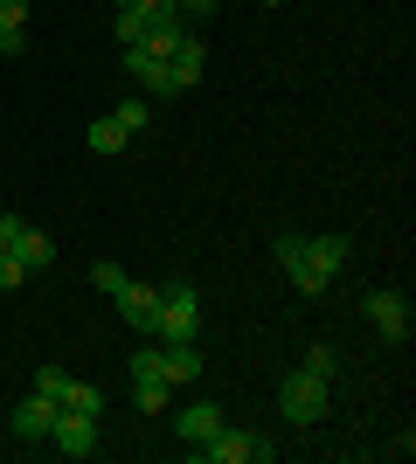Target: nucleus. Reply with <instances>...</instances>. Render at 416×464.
<instances>
[{
  "label": "nucleus",
  "instance_id": "nucleus-1",
  "mask_svg": "<svg viewBox=\"0 0 416 464\" xmlns=\"http://www.w3.org/2000/svg\"><path fill=\"white\" fill-rule=\"evenodd\" d=\"M277 409H285V423H319L326 409H334V382H319L313 368H298V374H285V395H277Z\"/></svg>",
  "mask_w": 416,
  "mask_h": 464
},
{
  "label": "nucleus",
  "instance_id": "nucleus-2",
  "mask_svg": "<svg viewBox=\"0 0 416 464\" xmlns=\"http://www.w3.org/2000/svg\"><path fill=\"white\" fill-rule=\"evenodd\" d=\"M195 458L201 464H264V458H277V444H271V437H250V430H229V423H222L208 444H195Z\"/></svg>",
  "mask_w": 416,
  "mask_h": 464
},
{
  "label": "nucleus",
  "instance_id": "nucleus-3",
  "mask_svg": "<svg viewBox=\"0 0 416 464\" xmlns=\"http://www.w3.org/2000/svg\"><path fill=\"white\" fill-rule=\"evenodd\" d=\"M201 326V298L188 285H160V312H153V340H195Z\"/></svg>",
  "mask_w": 416,
  "mask_h": 464
},
{
  "label": "nucleus",
  "instance_id": "nucleus-4",
  "mask_svg": "<svg viewBox=\"0 0 416 464\" xmlns=\"http://www.w3.org/2000/svg\"><path fill=\"white\" fill-rule=\"evenodd\" d=\"M361 312H368V326L382 333V340H410V326H416V305L410 298H402V291H368V298H361Z\"/></svg>",
  "mask_w": 416,
  "mask_h": 464
},
{
  "label": "nucleus",
  "instance_id": "nucleus-5",
  "mask_svg": "<svg viewBox=\"0 0 416 464\" xmlns=\"http://www.w3.org/2000/svg\"><path fill=\"white\" fill-rule=\"evenodd\" d=\"M125 77L139 83V97H180V83H174V70H167V56H146V49H125Z\"/></svg>",
  "mask_w": 416,
  "mask_h": 464
},
{
  "label": "nucleus",
  "instance_id": "nucleus-6",
  "mask_svg": "<svg viewBox=\"0 0 416 464\" xmlns=\"http://www.w3.org/2000/svg\"><path fill=\"white\" fill-rule=\"evenodd\" d=\"M49 444L63 458H91L98 450V416H77V409H56V430H49Z\"/></svg>",
  "mask_w": 416,
  "mask_h": 464
},
{
  "label": "nucleus",
  "instance_id": "nucleus-7",
  "mask_svg": "<svg viewBox=\"0 0 416 464\" xmlns=\"http://www.w3.org/2000/svg\"><path fill=\"white\" fill-rule=\"evenodd\" d=\"M180 7L174 0H160V7H146V35H139V49H146V56H174V42L188 35V28H180Z\"/></svg>",
  "mask_w": 416,
  "mask_h": 464
},
{
  "label": "nucleus",
  "instance_id": "nucleus-8",
  "mask_svg": "<svg viewBox=\"0 0 416 464\" xmlns=\"http://www.w3.org/2000/svg\"><path fill=\"white\" fill-rule=\"evenodd\" d=\"M271 250H277V264L292 271V285L305 291V298H319V291H326V277L313 271V250H305V236H298V229H292V236H277Z\"/></svg>",
  "mask_w": 416,
  "mask_h": 464
},
{
  "label": "nucleus",
  "instance_id": "nucleus-9",
  "mask_svg": "<svg viewBox=\"0 0 416 464\" xmlns=\"http://www.w3.org/2000/svg\"><path fill=\"white\" fill-rule=\"evenodd\" d=\"M56 409L63 402H49L42 388H28L15 402V437H28V444H49V430H56Z\"/></svg>",
  "mask_w": 416,
  "mask_h": 464
},
{
  "label": "nucleus",
  "instance_id": "nucleus-10",
  "mask_svg": "<svg viewBox=\"0 0 416 464\" xmlns=\"http://www.w3.org/2000/svg\"><path fill=\"white\" fill-rule=\"evenodd\" d=\"M7 250L21 256V271L35 277V271H49V264H56V236H49V229H35V222H21V229H15V243H7Z\"/></svg>",
  "mask_w": 416,
  "mask_h": 464
},
{
  "label": "nucleus",
  "instance_id": "nucleus-11",
  "mask_svg": "<svg viewBox=\"0 0 416 464\" xmlns=\"http://www.w3.org/2000/svg\"><path fill=\"white\" fill-rule=\"evenodd\" d=\"M160 374H167V388L201 382V353H195V340H160Z\"/></svg>",
  "mask_w": 416,
  "mask_h": 464
},
{
  "label": "nucleus",
  "instance_id": "nucleus-12",
  "mask_svg": "<svg viewBox=\"0 0 416 464\" xmlns=\"http://www.w3.org/2000/svg\"><path fill=\"white\" fill-rule=\"evenodd\" d=\"M119 312H125V326H132V333H153V312H160V285H139V277H132V285L119 291Z\"/></svg>",
  "mask_w": 416,
  "mask_h": 464
},
{
  "label": "nucleus",
  "instance_id": "nucleus-13",
  "mask_svg": "<svg viewBox=\"0 0 416 464\" xmlns=\"http://www.w3.org/2000/svg\"><path fill=\"white\" fill-rule=\"evenodd\" d=\"M167 70H174L180 91H195L201 70H208V49H201V35H180V42H174V56H167Z\"/></svg>",
  "mask_w": 416,
  "mask_h": 464
},
{
  "label": "nucleus",
  "instance_id": "nucleus-14",
  "mask_svg": "<svg viewBox=\"0 0 416 464\" xmlns=\"http://www.w3.org/2000/svg\"><path fill=\"white\" fill-rule=\"evenodd\" d=\"M305 250H313V271L326 277V285H334V277L347 271V236H340V229H326V236H305Z\"/></svg>",
  "mask_w": 416,
  "mask_h": 464
},
{
  "label": "nucleus",
  "instance_id": "nucleus-15",
  "mask_svg": "<svg viewBox=\"0 0 416 464\" xmlns=\"http://www.w3.org/2000/svg\"><path fill=\"white\" fill-rule=\"evenodd\" d=\"M174 430H180V444H208V437L222 430V409H216V402H188Z\"/></svg>",
  "mask_w": 416,
  "mask_h": 464
},
{
  "label": "nucleus",
  "instance_id": "nucleus-16",
  "mask_svg": "<svg viewBox=\"0 0 416 464\" xmlns=\"http://www.w3.org/2000/svg\"><path fill=\"white\" fill-rule=\"evenodd\" d=\"M125 139H132V132H125L119 118H98V125L83 132V146H91V153H125Z\"/></svg>",
  "mask_w": 416,
  "mask_h": 464
},
{
  "label": "nucleus",
  "instance_id": "nucleus-17",
  "mask_svg": "<svg viewBox=\"0 0 416 464\" xmlns=\"http://www.w3.org/2000/svg\"><path fill=\"white\" fill-rule=\"evenodd\" d=\"M63 409H77V416H104V388L70 382V388H63Z\"/></svg>",
  "mask_w": 416,
  "mask_h": 464
},
{
  "label": "nucleus",
  "instance_id": "nucleus-18",
  "mask_svg": "<svg viewBox=\"0 0 416 464\" xmlns=\"http://www.w3.org/2000/svg\"><path fill=\"white\" fill-rule=\"evenodd\" d=\"M139 382H167V374H160V340L132 347V388H139Z\"/></svg>",
  "mask_w": 416,
  "mask_h": 464
},
{
  "label": "nucleus",
  "instance_id": "nucleus-19",
  "mask_svg": "<svg viewBox=\"0 0 416 464\" xmlns=\"http://www.w3.org/2000/svg\"><path fill=\"white\" fill-rule=\"evenodd\" d=\"M21 49H28V21L0 7V56H21Z\"/></svg>",
  "mask_w": 416,
  "mask_h": 464
},
{
  "label": "nucleus",
  "instance_id": "nucleus-20",
  "mask_svg": "<svg viewBox=\"0 0 416 464\" xmlns=\"http://www.w3.org/2000/svg\"><path fill=\"white\" fill-rule=\"evenodd\" d=\"M111 35H119V49H139V35H146V14L119 7V14H111Z\"/></svg>",
  "mask_w": 416,
  "mask_h": 464
},
{
  "label": "nucleus",
  "instance_id": "nucleus-21",
  "mask_svg": "<svg viewBox=\"0 0 416 464\" xmlns=\"http://www.w3.org/2000/svg\"><path fill=\"white\" fill-rule=\"evenodd\" d=\"M111 118H119L125 132H146V118H153V97H125V104H119Z\"/></svg>",
  "mask_w": 416,
  "mask_h": 464
},
{
  "label": "nucleus",
  "instance_id": "nucleus-22",
  "mask_svg": "<svg viewBox=\"0 0 416 464\" xmlns=\"http://www.w3.org/2000/svg\"><path fill=\"white\" fill-rule=\"evenodd\" d=\"M91 285H98V291H104V298H119V291H125V285H132V277H125V271H119V264H111V256H104V264H91Z\"/></svg>",
  "mask_w": 416,
  "mask_h": 464
},
{
  "label": "nucleus",
  "instance_id": "nucleus-23",
  "mask_svg": "<svg viewBox=\"0 0 416 464\" xmlns=\"http://www.w3.org/2000/svg\"><path fill=\"white\" fill-rule=\"evenodd\" d=\"M167 395H174L167 382H139V388H132V402L146 409V416H160V409H167Z\"/></svg>",
  "mask_w": 416,
  "mask_h": 464
},
{
  "label": "nucleus",
  "instance_id": "nucleus-24",
  "mask_svg": "<svg viewBox=\"0 0 416 464\" xmlns=\"http://www.w3.org/2000/svg\"><path fill=\"white\" fill-rule=\"evenodd\" d=\"M305 368H313L319 382H340V353L334 347H313V353H305Z\"/></svg>",
  "mask_w": 416,
  "mask_h": 464
},
{
  "label": "nucleus",
  "instance_id": "nucleus-25",
  "mask_svg": "<svg viewBox=\"0 0 416 464\" xmlns=\"http://www.w3.org/2000/svg\"><path fill=\"white\" fill-rule=\"evenodd\" d=\"M28 285V271H21V256L15 250H0V291H21Z\"/></svg>",
  "mask_w": 416,
  "mask_h": 464
},
{
  "label": "nucleus",
  "instance_id": "nucleus-26",
  "mask_svg": "<svg viewBox=\"0 0 416 464\" xmlns=\"http://www.w3.org/2000/svg\"><path fill=\"white\" fill-rule=\"evenodd\" d=\"M35 388L49 395V402H63V388H70V374H63V368H42V374H35Z\"/></svg>",
  "mask_w": 416,
  "mask_h": 464
},
{
  "label": "nucleus",
  "instance_id": "nucleus-27",
  "mask_svg": "<svg viewBox=\"0 0 416 464\" xmlns=\"http://www.w3.org/2000/svg\"><path fill=\"white\" fill-rule=\"evenodd\" d=\"M174 7H180L188 21H208V14H216V0H174Z\"/></svg>",
  "mask_w": 416,
  "mask_h": 464
},
{
  "label": "nucleus",
  "instance_id": "nucleus-28",
  "mask_svg": "<svg viewBox=\"0 0 416 464\" xmlns=\"http://www.w3.org/2000/svg\"><path fill=\"white\" fill-rule=\"evenodd\" d=\"M15 229H21V215H0V250L15 243Z\"/></svg>",
  "mask_w": 416,
  "mask_h": 464
},
{
  "label": "nucleus",
  "instance_id": "nucleus-29",
  "mask_svg": "<svg viewBox=\"0 0 416 464\" xmlns=\"http://www.w3.org/2000/svg\"><path fill=\"white\" fill-rule=\"evenodd\" d=\"M119 7H132V14H146V7H160V0H119Z\"/></svg>",
  "mask_w": 416,
  "mask_h": 464
},
{
  "label": "nucleus",
  "instance_id": "nucleus-30",
  "mask_svg": "<svg viewBox=\"0 0 416 464\" xmlns=\"http://www.w3.org/2000/svg\"><path fill=\"white\" fill-rule=\"evenodd\" d=\"M271 7H292V0H271Z\"/></svg>",
  "mask_w": 416,
  "mask_h": 464
}]
</instances>
